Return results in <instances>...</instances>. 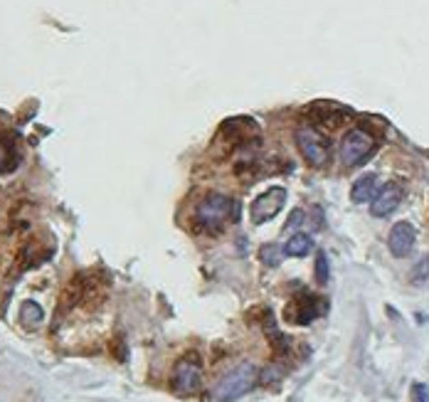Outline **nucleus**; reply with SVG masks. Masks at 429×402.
I'll return each mask as SVG.
<instances>
[{
    "label": "nucleus",
    "mask_w": 429,
    "mask_h": 402,
    "mask_svg": "<svg viewBox=\"0 0 429 402\" xmlns=\"http://www.w3.org/2000/svg\"><path fill=\"white\" fill-rule=\"evenodd\" d=\"M237 203L230 195L222 192H210L205 195L203 203L195 208V225L203 232H220L230 220L237 217Z\"/></svg>",
    "instance_id": "1"
},
{
    "label": "nucleus",
    "mask_w": 429,
    "mask_h": 402,
    "mask_svg": "<svg viewBox=\"0 0 429 402\" xmlns=\"http://www.w3.org/2000/svg\"><path fill=\"white\" fill-rule=\"evenodd\" d=\"M254 383H257V368L252 363H239L214 385L212 397L217 402H234L239 397H245L254 388Z\"/></svg>",
    "instance_id": "2"
},
{
    "label": "nucleus",
    "mask_w": 429,
    "mask_h": 402,
    "mask_svg": "<svg viewBox=\"0 0 429 402\" xmlns=\"http://www.w3.org/2000/svg\"><path fill=\"white\" fill-rule=\"evenodd\" d=\"M296 149L306 158V163L316 171H323L331 163V141L316 131L313 126H301L296 129Z\"/></svg>",
    "instance_id": "3"
},
{
    "label": "nucleus",
    "mask_w": 429,
    "mask_h": 402,
    "mask_svg": "<svg viewBox=\"0 0 429 402\" xmlns=\"http://www.w3.org/2000/svg\"><path fill=\"white\" fill-rule=\"evenodd\" d=\"M373 151H375V138L370 136L368 131H363V129L348 131V136H345L343 143H341V158H343V166L345 168L363 166V163L373 155Z\"/></svg>",
    "instance_id": "4"
},
{
    "label": "nucleus",
    "mask_w": 429,
    "mask_h": 402,
    "mask_svg": "<svg viewBox=\"0 0 429 402\" xmlns=\"http://www.w3.org/2000/svg\"><path fill=\"white\" fill-rule=\"evenodd\" d=\"M326 309H328L326 299L301 291V294H296V297L291 299V303H286V321L296 323V326H306L313 318H319L321 314H326Z\"/></svg>",
    "instance_id": "5"
},
{
    "label": "nucleus",
    "mask_w": 429,
    "mask_h": 402,
    "mask_svg": "<svg viewBox=\"0 0 429 402\" xmlns=\"http://www.w3.org/2000/svg\"><path fill=\"white\" fill-rule=\"evenodd\" d=\"M200 380H203V365H200L195 353L183 355V358L175 363V368H173L171 383H173V390L180 392V395L195 392V390L200 388Z\"/></svg>",
    "instance_id": "6"
},
{
    "label": "nucleus",
    "mask_w": 429,
    "mask_h": 402,
    "mask_svg": "<svg viewBox=\"0 0 429 402\" xmlns=\"http://www.w3.org/2000/svg\"><path fill=\"white\" fill-rule=\"evenodd\" d=\"M284 203H286V190L282 186L269 188L267 192H262L249 208L252 223L254 225H264L269 223L271 217L279 215V210H284Z\"/></svg>",
    "instance_id": "7"
},
{
    "label": "nucleus",
    "mask_w": 429,
    "mask_h": 402,
    "mask_svg": "<svg viewBox=\"0 0 429 402\" xmlns=\"http://www.w3.org/2000/svg\"><path fill=\"white\" fill-rule=\"evenodd\" d=\"M402 198H405V190H402L400 183H385L382 188H378L375 198L370 200V212H373L375 217L393 215L400 208V203H402Z\"/></svg>",
    "instance_id": "8"
},
{
    "label": "nucleus",
    "mask_w": 429,
    "mask_h": 402,
    "mask_svg": "<svg viewBox=\"0 0 429 402\" xmlns=\"http://www.w3.org/2000/svg\"><path fill=\"white\" fill-rule=\"evenodd\" d=\"M415 240H417V232H415V227H412L407 220H402V223H397L393 229H390V235H387V247H390L393 257L402 260V257H407V254L412 252V247H415Z\"/></svg>",
    "instance_id": "9"
},
{
    "label": "nucleus",
    "mask_w": 429,
    "mask_h": 402,
    "mask_svg": "<svg viewBox=\"0 0 429 402\" xmlns=\"http://www.w3.org/2000/svg\"><path fill=\"white\" fill-rule=\"evenodd\" d=\"M375 192H378V175L375 173L360 175V178L353 183V188H350V200L358 205L370 203V200L375 198Z\"/></svg>",
    "instance_id": "10"
},
{
    "label": "nucleus",
    "mask_w": 429,
    "mask_h": 402,
    "mask_svg": "<svg viewBox=\"0 0 429 402\" xmlns=\"http://www.w3.org/2000/svg\"><path fill=\"white\" fill-rule=\"evenodd\" d=\"M42 321H45V311L37 301H25L20 306V323L25 328H37Z\"/></svg>",
    "instance_id": "11"
},
{
    "label": "nucleus",
    "mask_w": 429,
    "mask_h": 402,
    "mask_svg": "<svg viewBox=\"0 0 429 402\" xmlns=\"http://www.w3.org/2000/svg\"><path fill=\"white\" fill-rule=\"evenodd\" d=\"M313 249V240L304 232H296L294 237H289V242L284 244V252L289 257H306L308 252Z\"/></svg>",
    "instance_id": "12"
},
{
    "label": "nucleus",
    "mask_w": 429,
    "mask_h": 402,
    "mask_svg": "<svg viewBox=\"0 0 429 402\" xmlns=\"http://www.w3.org/2000/svg\"><path fill=\"white\" fill-rule=\"evenodd\" d=\"M284 254H286L284 252V247H279V244L271 242V244H264V247L259 249V260H262L267 266H279L284 260Z\"/></svg>",
    "instance_id": "13"
},
{
    "label": "nucleus",
    "mask_w": 429,
    "mask_h": 402,
    "mask_svg": "<svg viewBox=\"0 0 429 402\" xmlns=\"http://www.w3.org/2000/svg\"><path fill=\"white\" fill-rule=\"evenodd\" d=\"M313 277H316V284H319V286L328 284V277H331V272H328V257H326V252L316 254V269H313Z\"/></svg>",
    "instance_id": "14"
},
{
    "label": "nucleus",
    "mask_w": 429,
    "mask_h": 402,
    "mask_svg": "<svg viewBox=\"0 0 429 402\" xmlns=\"http://www.w3.org/2000/svg\"><path fill=\"white\" fill-rule=\"evenodd\" d=\"M12 143H8L5 138H0V173L10 171L12 163H15V153H12Z\"/></svg>",
    "instance_id": "15"
},
{
    "label": "nucleus",
    "mask_w": 429,
    "mask_h": 402,
    "mask_svg": "<svg viewBox=\"0 0 429 402\" xmlns=\"http://www.w3.org/2000/svg\"><path fill=\"white\" fill-rule=\"evenodd\" d=\"M412 279H415V281H424V279H429V254L419 262L417 266H415V269H412Z\"/></svg>",
    "instance_id": "16"
},
{
    "label": "nucleus",
    "mask_w": 429,
    "mask_h": 402,
    "mask_svg": "<svg viewBox=\"0 0 429 402\" xmlns=\"http://www.w3.org/2000/svg\"><path fill=\"white\" fill-rule=\"evenodd\" d=\"M412 402H429V388L422 383L412 385Z\"/></svg>",
    "instance_id": "17"
},
{
    "label": "nucleus",
    "mask_w": 429,
    "mask_h": 402,
    "mask_svg": "<svg viewBox=\"0 0 429 402\" xmlns=\"http://www.w3.org/2000/svg\"><path fill=\"white\" fill-rule=\"evenodd\" d=\"M304 220H306V217H304V210H294L291 212V217L286 220V229H296Z\"/></svg>",
    "instance_id": "18"
}]
</instances>
